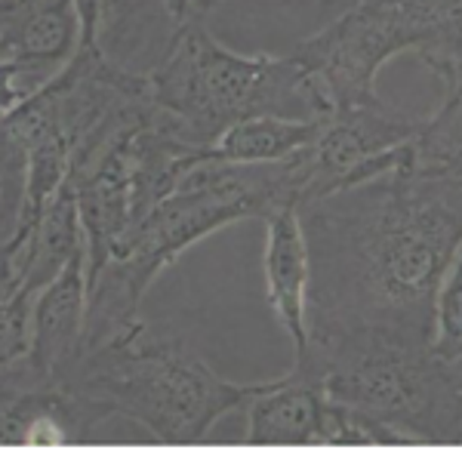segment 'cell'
I'll return each mask as SVG.
<instances>
[{
    "label": "cell",
    "mask_w": 462,
    "mask_h": 462,
    "mask_svg": "<svg viewBox=\"0 0 462 462\" xmlns=\"http://www.w3.org/2000/svg\"><path fill=\"white\" fill-rule=\"evenodd\" d=\"M401 53H410V34L394 0H352L339 19L293 50L327 115L376 102V74Z\"/></svg>",
    "instance_id": "cell-5"
},
{
    "label": "cell",
    "mask_w": 462,
    "mask_h": 462,
    "mask_svg": "<svg viewBox=\"0 0 462 462\" xmlns=\"http://www.w3.org/2000/svg\"><path fill=\"white\" fill-rule=\"evenodd\" d=\"M158 4L170 22V32H179V28L207 22V16L216 10L219 0H158Z\"/></svg>",
    "instance_id": "cell-18"
},
{
    "label": "cell",
    "mask_w": 462,
    "mask_h": 462,
    "mask_svg": "<svg viewBox=\"0 0 462 462\" xmlns=\"http://www.w3.org/2000/svg\"><path fill=\"white\" fill-rule=\"evenodd\" d=\"M296 216L309 247V342L431 346L435 296L462 259V176L389 170Z\"/></svg>",
    "instance_id": "cell-1"
},
{
    "label": "cell",
    "mask_w": 462,
    "mask_h": 462,
    "mask_svg": "<svg viewBox=\"0 0 462 462\" xmlns=\"http://www.w3.org/2000/svg\"><path fill=\"white\" fill-rule=\"evenodd\" d=\"M43 87V80L34 71H28L22 62L0 59V121L10 111H16L28 96H34Z\"/></svg>",
    "instance_id": "cell-17"
},
{
    "label": "cell",
    "mask_w": 462,
    "mask_h": 462,
    "mask_svg": "<svg viewBox=\"0 0 462 462\" xmlns=\"http://www.w3.org/2000/svg\"><path fill=\"white\" fill-rule=\"evenodd\" d=\"M111 416L19 357L0 370V447H69L108 435Z\"/></svg>",
    "instance_id": "cell-6"
},
{
    "label": "cell",
    "mask_w": 462,
    "mask_h": 462,
    "mask_svg": "<svg viewBox=\"0 0 462 462\" xmlns=\"http://www.w3.org/2000/svg\"><path fill=\"white\" fill-rule=\"evenodd\" d=\"M327 4H333V0H327Z\"/></svg>",
    "instance_id": "cell-19"
},
{
    "label": "cell",
    "mask_w": 462,
    "mask_h": 462,
    "mask_svg": "<svg viewBox=\"0 0 462 462\" xmlns=\"http://www.w3.org/2000/svg\"><path fill=\"white\" fill-rule=\"evenodd\" d=\"M87 309V247H80L62 272L37 293L32 311V342L28 361L41 374L62 383L78 357L80 330H84Z\"/></svg>",
    "instance_id": "cell-8"
},
{
    "label": "cell",
    "mask_w": 462,
    "mask_h": 462,
    "mask_svg": "<svg viewBox=\"0 0 462 462\" xmlns=\"http://www.w3.org/2000/svg\"><path fill=\"white\" fill-rule=\"evenodd\" d=\"M410 34V53L429 65L447 89L459 87L462 0H394Z\"/></svg>",
    "instance_id": "cell-11"
},
{
    "label": "cell",
    "mask_w": 462,
    "mask_h": 462,
    "mask_svg": "<svg viewBox=\"0 0 462 462\" xmlns=\"http://www.w3.org/2000/svg\"><path fill=\"white\" fill-rule=\"evenodd\" d=\"M293 374L398 429L410 444L462 441V361L392 339L305 342Z\"/></svg>",
    "instance_id": "cell-4"
},
{
    "label": "cell",
    "mask_w": 462,
    "mask_h": 462,
    "mask_svg": "<svg viewBox=\"0 0 462 462\" xmlns=\"http://www.w3.org/2000/svg\"><path fill=\"white\" fill-rule=\"evenodd\" d=\"M80 41L78 50L102 53L126 62V53L139 43V6L130 0H74Z\"/></svg>",
    "instance_id": "cell-14"
},
{
    "label": "cell",
    "mask_w": 462,
    "mask_h": 462,
    "mask_svg": "<svg viewBox=\"0 0 462 462\" xmlns=\"http://www.w3.org/2000/svg\"><path fill=\"white\" fill-rule=\"evenodd\" d=\"M420 124L422 117L404 115V111L385 106L383 99L324 117L318 126V136L302 152L305 154L302 204L342 189L361 163H367L370 158L389 152L394 145L407 143L420 130Z\"/></svg>",
    "instance_id": "cell-7"
},
{
    "label": "cell",
    "mask_w": 462,
    "mask_h": 462,
    "mask_svg": "<svg viewBox=\"0 0 462 462\" xmlns=\"http://www.w3.org/2000/svg\"><path fill=\"white\" fill-rule=\"evenodd\" d=\"M320 121H287V117H247L222 130L204 148V161L222 163H268L290 158L318 136Z\"/></svg>",
    "instance_id": "cell-12"
},
{
    "label": "cell",
    "mask_w": 462,
    "mask_h": 462,
    "mask_svg": "<svg viewBox=\"0 0 462 462\" xmlns=\"http://www.w3.org/2000/svg\"><path fill=\"white\" fill-rule=\"evenodd\" d=\"M320 407H324V392L309 379L296 376L293 370L256 383V392L244 404L247 413L244 441L250 447H315Z\"/></svg>",
    "instance_id": "cell-9"
},
{
    "label": "cell",
    "mask_w": 462,
    "mask_h": 462,
    "mask_svg": "<svg viewBox=\"0 0 462 462\" xmlns=\"http://www.w3.org/2000/svg\"><path fill=\"white\" fill-rule=\"evenodd\" d=\"M265 293L268 305L287 330L293 352H302L309 342V247H305L302 222L296 210H278L265 219Z\"/></svg>",
    "instance_id": "cell-10"
},
{
    "label": "cell",
    "mask_w": 462,
    "mask_h": 462,
    "mask_svg": "<svg viewBox=\"0 0 462 462\" xmlns=\"http://www.w3.org/2000/svg\"><path fill=\"white\" fill-rule=\"evenodd\" d=\"M62 385L139 426L158 444L189 447L210 438L222 416L244 410L256 383H228L182 339L154 337L148 324L126 339L78 355Z\"/></svg>",
    "instance_id": "cell-2"
},
{
    "label": "cell",
    "mask_w": 462,
    "mask_h": 462,
    "mask_svg": "<svg viewBox=\"0 0 462 462\" xmlns=\"http://www.w3.org/2000/svg\"><path fill=\"white\" fill-rule=\"evenodd\" d=\"M431 348L444 357L462 361V259L447 272L435 296V330Z\"/></svg>",
    "instance_id": "cell-16"
},
{
    "label": "cell",
    "mask_w": 462,
    "mask_h": 462,
    "mask_svg": "<svg viewBox=\"0 0 462 462\" xmlns=\"http://www.w3.org/2000/svg\"><path fill=\"white\" fill-rule=\"evenodd\" d=\"M148 96L198 148L247 117H330L293 53L241 56L222 47L207 22L170 34L167 53L148 71Z\"/></svg>",
    "instance_id": "cell-3"
},
{
    "label": "cell",
    "mask_w": 462,
    "mask_h": 462,
    "mask_svg": "<svg viewBox=\"0 0 462 462\" xmlns=\"http://www.w3.org/2000/svg\"><path fill=\"white\" fill-rule=\"evenodd\" d=\"M407 170L429 176H462V96L447 89L441 106L422 117L420 130L404 143Z\"/></svg>",
    "instance_id": "cell-13"
},
{
    "label": "cell",
    "mask_w": 462,
    "mask_h": 462,
    "mask_svg": "<svg viewBox=\"0 0 462 462\" xmlns=\"http://www.w3.org/2000/svg\"><path fill=\"white\" fill-rule=\"evenodd\" d=\"M318 444L324 447H410V441L398 429L385 426L374 416L361 413V410L339 404V401L327 398L320 407V431Z\"/></svg>",
    "instance_id": "cell-15"
}]
</instances>
